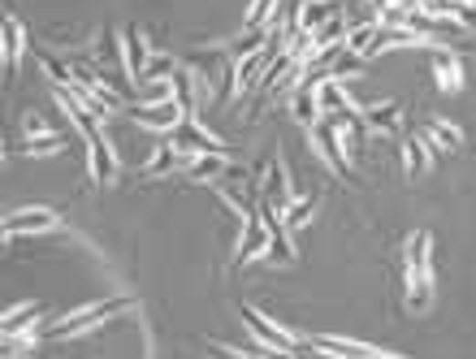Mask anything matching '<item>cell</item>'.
<instances>
[{
    "label": "cell",
    "mask_w": 476,
    "mask_h": 359,
    "mask_svg": "<svg viewBox=\"0 0 476 359\" xmlns=\"http://www.w3.org/2000/svg\"><path fill=\"white\" fill-rule=\"evenodd\" d=\"M178 57H169V52H152L148 57V66H143V74H139V79L134 82H164V79H174V74H178Z\"/></svg>",
    "instance_id": "cell-26"
},
{
    "label": "cell",
    "mask_w": 476,
    "mask_h": 359,
    "mask_svg": "<svg viewBox=\"0 0 476 359\" xmlns=\"http://www.w3.org/2000/svg\"><path fill=\"white\" fill-rule=\"evenodd\" d=\"M39 66H44V74L52 79V87H69V82H74V69H69L66 61H57L52 52H39Z\"/></svg>",
    "instance_id": "cell-32"
},
{
    "label": "cell",
    "mask_w": 476,
    "mask_h": 359,
    "mask_svg": "<svg viewBox=\"0 0 476 359\" xmlns=\"http://www.w3.org/2000/svg\"><path fill=\"white\" fill-rule=\"evenodd\" d=\"M186 109H182L178 100H156V104H131V121L139 131H152V134H169L178 126Z\"/></svg>",
    "instance_id": "cell-7"
},
{
    "label": "cell",
    "mask_w": 476,
    "mask_h": 359,
    "mask_svg": "<svg viewBox=\"0 0 476 359\" xmlns=\"http://www.w3.org/2000/svg\"><path fill=\"white\" fill-rule=\"evenodd\" d=\"M316 204H321V199H316V195H303V199L295 195V199H291V204H286V208H278L281 226L291 229V234H295V229H303V226H308V221H312Z\"/></svg>",
    "instance_id": "cell-23"
},
{
    "label": "cell",
    "mask_w": 476,
    "mask_h": 359,
    "mask_svg": "<svg viewBox=\"0 0 476 359\" xmlns=\"http://www.w3.org/2000/svg\"><path fill=\"white\" fill-rule=\"evenodd\" d=\"M428 260H433V234L428 229H416L407 238V273H425Z\"/></svg>",
    "instance_id": "cell-24"
},
{
    "label": "cell",
    "mask_w": 476,
    "mask_h": 359,
    "mask_svg": "<svg viewBox=\"0 0 476 359\" xmlns=\"http://www.w3.org/2000/svg\"><path fill=\"white\" fill-rule=\"evenodd\" d=\"M269 251V216L264 208H247V221H243V234H238V251H234V269H243L247 260H260Z\"/></svg>",
    "instance_id": "cell-6"
},
{
    "label": "cell",
    "mask_w": 476,
    "mask_h": 359,
    "mask_svg": "<svg viewBox=\"0 0 476 359\" xmlns=\"http://www.w3.org/2000/svg\"><path fill=\"white\" fill-rule=\"evenodd\" d=\"M338 14H343V9H338L333 0H303L295 14V26L299 31H316L321 22H329V17H338Z\"/></svg>",
    "instance_id": "cell-22"
},
{
    "label": "cell",
    "mask_w": 476,
    "mask_h": 359,
    "mask_svg": "<svg viewBox=\"0 0 476 359\" xmlns=\"http://www.w3.org/2000/svg\"><path fill=\"white\" fill-rule=\"evenodd\" d=\"M373 35H377V17H373V22H364V26H351V31H346V48L364 57V48L373 44Z\"/></svg>",
    "instance_id": "cell-33"
},
{
    "label": "cell",
    "mask_w": 476,
    "mask_h": 359,
    "mask_svg": "<svg viewBox=\"0 0 476 359\" xmlns=\"http://www.w3.org/2000/svg\"><path fill=\"white\" fill-rule=\"evenodd\" d=\"M22 134H26V139H35V134H48V126H44V117L26 113V117H22Z\"/></svg>",
    "instance_id": "cell-34"
},
{
    "label": "cell",
    "mask_w": 476,
    "mask_h": 359,
    "mask_svg": "<svg viewBox=\"0 0 476 359\" xmlns=\"http://www.w3.org/2000/svg\"><path fill=\"white\" fill-rule=\"evenodd\" d=\"M61 229V216L52 208H22V213H9L5 216V238L14 243L17 234H52Z\"/></svg>",
    "instance_id": "cell-9"
},
{
    "label": "cell",
    "mask_w": 476,
    "mask_h": 359,
    "mask_svg": "<svg viewBox=\"0 0 476 359\" xmlns=\"http://www.w3.org/2000/svg\"><path fill=\"white\" fill-rule=\"evenodd\" d=\"M351 113H321V121H316L312 131V147H316V156L333 169V174H343V178H351V156H346V147L343 139H338V121H346Z\"/></svg>",
    "instance_id": "cell-3"
},
{
    "label": "cell",
    "mask_w": 476,
    "mask_h": 359,
    "mask_svg": "<svg viewBox=\"0 0 476 359\" xmlns=\"http://www.w3.org/2000/svg\"><path fill=\"white\" fill-rule=\"evenodd\" d=\"M433 303V278L425 273H407V311H428Z\"/></svg>",
    "instance_id": "cell-25"
},
{
    "label": "cell",
    "mask_w": 476,
    "mask_h": 359,
    "mask_svg": "<svg viewBox=\"0 0 476 359\" xmlns=\"http://www.w3.org/2000/svg\"><path fill=\"white\" fill-rule=\"evenodd\" d=\"M463 5H476V0H463Z\"/></svg>",
    "instance_id": "cell-35"
},
{
    "label": "cell",
    "mask_w": 476,
    "mask_h": 359,
    "mask_svg": "<svg viewBox=\"0 0 476 359\" xmlns=\"http://www.w3.org/2000/svg\"><path fill=\"white\" fill-rule=\"evenodd\" d=\"M433 79H438V87H442L446 96L463 91V61L450 48H438V57H433Z\"/></svg>",
    "instance_id": "cell-15"
},
{
    "label": "cell",
    "mask_w": 476,
    "mask_h": 359,
    "mask_svg": "<svg viewBox=\"0 0 476 359\" xmlns=\"http://www.w3.org/2000/svg\"><path fill=\"white\" fill-rule=\"evenodd\" d=\"M291 174H286V156H273V164H269V178H264V195L260 204H269V208H286L291 204Z\"/></svg>",
    "instance_id": "cell-12"
},
{
    "label": "cell",
    "mask_w": 476,
    "mask_h": 359,
    "mask_svg": "<svg viewBox=\"0 0 476 359\" xmlns=\"http://www.w3.org/2000/svg\"><path fill=\"white\" fill-rule=\"evenodd\" d=\"M291 113H295V121L303 126V131H312L316 121H321V104H316L312 87H308V91H295V96H291Z\"/></svg>",
    "instance_id": "cell-27"
},
{
    "label": "cell",
    "mask_w": 476,
    "mask_h": 359,
    "mask_svg": "<svg viewBox=\"0 0 476 359\" xmlns=\"http://www.w3.org/2000/svg\"><path fill=\"white\" fill-rule=\"evenodd\" d=\"M438 156V143L428 139V134H416L403 143V169H407V178H420L425 174V164Z\"/></svg>",
    "instance_id": "cell-18"
},
{
    "label": "cell",
    "mask_w": 476,
    "mask_h": 359,
    "mask_svg": "<svg viewBox=\"0 0 476 359\" xmlns=\"http://www.w3.org/2000/svg\"><path fill=\"white\" fill-rule=\"evenodd\" d=\"M278 22V0H251V9L243 17V31H264Z\"/></svg>",
    "instance_id": "cell-29"
},
{
    "label": "cell",
    "mask_w": 476,
    "mask_h": 359,
    "mask_svg": "<svg viewBox=\"0 0 476 359\" xmlns=\"http://www.w3.org/2000/svg\"><path fill=\"white\" fill-rule=\"evenodd\" d=\"M238 311H243V325L251 329V338H256V343H264L273 355H299V351H308V343H299V338L286 325H278V321L260 316L251 303H243Z\"/></svg>",
    "instance_id": "cell-4"
},
{
    "label": "cell",
    "mask_w": 476,
    "mask_h": 359,
    "mask_svg": "<svg viewBox=\"0 0 476 359\" xmlns=\"http://www.w3.org/2000/svg\"><path fill=\"white\" fill-rule=\"evenodd\" d=\"M122 48H126V74H131V79H139V74H143V66H148V57H152L148 35L139 31V26H126V31H122Z\"/></svg>",
    "instance_id": "cell-17"
},
{
    "label": "cell",
    "mask_w": 476,
    "mask_h": 359,
    "mask_svg": "<svg viewBox=\"0 0 476 359\" xmlns=\"http://www.w3.org/2000/svg\"><path fill=\"white\" fill-rule=\"evenodd\" d=\"M0 31H5V79H17L22 52H26V31L17 26V17H14V14H5Z\"/></svg>",
    "instance_id": "cell-14"
},
{
    "label": "cell",
    "mask_w": 476,
    "mask_h": 359,
    "mask_svg": "<svg viewBox=\"0 0 476 359\" xmlns=\"http://www.w3.org/2000/svg\"><path fill=\"white\" fill-rule=\"evenodd\" d=\"M182 164H186V156H182L178 147H174V143H169V139L161 134V147H156V156H152V161L143 164L139 174H143V178H161V174H174V169L182 174Z\"/></svg>",
    "instance_id": "cell-20"
},
{
    "label": "cell",
    "mask_w": 476,
    "mask_h": 359,
    "mask_svg": "<svg viewBox=\"0 0 476 359\" xmlns=\"http://www.w3.org/2000/svg\"><path fill=\"white\" fill-rule=\"evenodd\" d=\"M186 66L196 69L199 79H208L217 104H226V100L234 96V57H230V44H208V48L186 52Z\"/></svg>",
    "instance_id": "cell-1"
},
{
    "label": "cell",
    "mask_w": 476,
    "mask_h": 359,
    "mask_svg": "<svg viewBox=\"0 0 476 359\" xmlns=\"http://www.w3.org/2000/svg\"><path fill=\"white\" fill-rule=\"evenodd\" d=\"M264 66H269V57H264V52H256V57H243V61H234V96H238V100L251 96V91L260 87V79H264Z\"/></svg>",
    "instance_id": "cell-16"
},
{
    "label": "cell",
    "mask_w": 476,
    "mask_h": 359,
    "mask_svg": "<svg viewBox=\"0 0 476 359\" xmlns=\"http://www.w3.org/2000/svg\"><path fill=\"white\" fill-rule=\"evenodd\" d=\"M364 126L373 134H398L403 131V109L395 100H381V104H368L364 109Z\"/></svg>",
    "instance_id": "cell-13"
},
{
    "label": "cell",
    "mask_w": 476,
    "mask_h": 359,
    "mask_svg": "<svg viewBox=\"0 0 476 359\" xmlns=\"http://www.w3.org/2000/svg\"><path fill=\"white\" fill-rule=\"evenodd\" d=\"M164 139L178 147L186 161H191V156H204V152H226V143H221V139H217V134L208 131V126H204L196 113L182 117V121H178V126H174L169 134H164Z\"/></svg>",
    "instance_id": "cell-5"
},
{
    "label": "cell",
    "mask_w": 476,
    "mask_h": 359,
    "mask_svg": "<svg viewBox=\"0 0 476 359\" xmlns=\"http://www.w3.org/2000/svg\"><path fill=\"white\" fill-rule=\"evenodd\" d=\"M57 152H66V139H61L57 131L35 134V139H26V143H22V156H57Z\"/></svg>",
    "instance_id": "cell-30"
},
{
    "label": "cell",
    "mask_w": 476,
    "mask_h": 359,
    "mask_svg": "<svg viewBox=\"0 0 476 359\" xmlns=\"http://www.w3.org/2000/svg\"><path fill=\"white\" fill-rule=\"evenodd\" d=\"M87 174H91L96 186H109V182L117 178V152L104 134H96V139L87 143Z\"/></svg>",
    "instance_id": "cell-11"
},
{
    "label": "cell",
    "mask_w": 476,
    "mask_h": 359,
    "mask_svg": "<svg viewBox=\"0 0 476 359\" xmlns=\"http://www.w3.org/2000/svg\"><path fill=\"white\" fill-rule=\"evenodd\" d=\"M39 321H44V303H17V308L5 311L0 329H5V338H14V333H22V329H35Z\"/></svg>",
    "instance_id": "cell-21"
},
{
    "label": "cell",
    "mask_w": 476,
    "mask_h": 359,
    "mask_svg": "<svg viewBox=\"0 0 476 359\" xmlns=\"http://www.w3.org/2000/svg\"><path fill=\"white\" fill-rule=\"evenodd\" d=\"M226 164H230V152H204L182 164V174L196 182H217V174H226Z\"/></svg>",
    "instance_id": "cell-19"
},
{
    "label": "cell",
    "mask_w": 476,
    "mask_h": 359,
    "mask_svg": "<svg viewBox=\"0 0 476 359\" xmlns=\"http://www.w3.org/2000/svg\"><path fill=\"white\" fill-rule=\"evenodd\" d=\"M312 96L321 104V113H355V109H364L360 100L346 91V82H338V79H316Z\"/></svg>",
    "instance_id": "cell-10"
},
{
    "label": "cell",
    "mask_w": 476,
    "mask_h": 359,
    "mask_svg": "<svg viewBox=\"0 0 476 359\" xmlns=\"http://www.w3.org/2000/svg\"><path fill=\"white\" fill-rule=\"evenodd\" d=\"M425 134L433 139V143H442L446 152H460V147H463V131H460V126H450V121H442V117L425 121Z\"/></svg>",
    "instance_id": "cell-28"
},
{
    "label": "cell",
    "mask_w": 476,
    "mask_h": 359,
    "mask_svg": "<svg viewBox=\"0 0 476 359\" xmlns=\"http://www.w3.org/2000/svg\"><path fill=\"white\" fill-rule=\"evenodd\" d=\"M346 39V22H343V14L338 17H329V22H321L312 31V44L316 48H329V44H343Z\"/></svg>",
    "instance_id": "cell-31"
},
{
    "label": "cell",
    "mask_w": 476,
    "mask_h": 359,
    "mask_svg": "<svg viewBox=\"0 0 476 359\" xmlns=\"http://www.w3.org/2000/svg\"><path fill=\"white\" fill-rule=\"evenodd\" d=\"M122 308H131V299H100V303H87V308H79V311H69L66 321H57V325L48 329V338H82V333H91V329H100L113 311H122Z\"/></svg>",
    "instance_id": "cell-2"
},
{
    "label": "cell",
    "mask_w": 476,
    "mask_h": 359,
    "mask_svg": "<svg viewBox=\"0 0 476 359\" xmlns=\"http://www.w3.org/2000/svg\"><path fill=\"white\" fill-rule=\"evenodd\" d=\"M308 351H316V355H338V359H398V351H390V346H368V343H351V338H333V333H316V338H308Z\"/></svg>",
    "instance_id": "cell-8"
}]
</instances>
